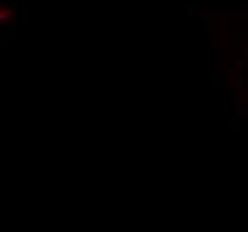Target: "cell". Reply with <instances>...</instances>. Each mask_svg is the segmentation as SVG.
Wrapping results in <instances>:
<instances>
[{
  "label": "cell",
  "instance_id": "1",
  "mask_svg": "<svg viewBox=\"0 0 248 232\" xmlns=\"http://www.w3.org/2000/svg\"><path fill=\"white\" fill-rule=\"evenodd\" d=\"M11 23V9L0 11V27H7Z\"/></svg>",
  "mask_w": 248,
  "mask_h": 232
},
{
  "label": "cell",
  "instance_id": "2",
  "mask_svg": "<svg viewBox=\"0 0 248 232\" xmlns=\"http://www.w3.org/2000/svg\"><path fill=\"white\" fill-rule=\"evenodd\" d=\"M236 87H237V89H241V87H243V77H241V73H237V75H236Z\"/></svg>",
  "mask_w": 248,
  "mask_h": 232
},
{
  "label": "cell",
  "instance_id": "3",
  "mask_svg": "<svg viewBox=\"0 0 248 232\" xmlns=\"http://www.w3.org/2000/svg\"><path fill=\"white\" fill-rule=\"evenodd\" d=\"M27 11H29V7L27 6H23V9H21V16H23V18H27V15H29Z\"/></svg>",
  "mask_w": 248,
  "mask_h": 232
},
{
  "label": "cell",
  "instance_id": "4",
  "mask_svg": "<svg viewBox=\"0 0 248 232\" xmlns=\"http://www.w3.org/2000/svg\"><path fill=\"white\" fill-rule=\"evenodd\" d=\"M243 105H245V111L248 113V102H246V104H243Z\"/></svg>",
  "mask_w": 248,
  "mask_h": 232
},
{
  "label": "cell",
  "instance_id": "5",
  "mask_svg": "<svg viewBox=\"0 0 248 232\" xmlns=\"http://www.w3.org/2000/svg\"><path fill=\"white\" fill-rule=\"evenodd\" d=\"M246 122H248V120H246Z\"/></svg>",
  "mask_w": 248,
  "mask_h": 232
}]
</instances>
